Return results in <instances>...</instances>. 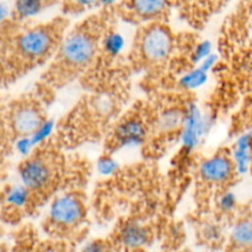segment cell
I'll use <instances>...</instances> for the list:
<instances>
[{"label": "cell", "mask_w": 252, "mask_h": 252, "mask_svg": "<svg viewBox=\"0 0 252 252\" xmlns=\"http://www.w3.org/2000/svg\"><path fill=\"white\" fill-rule=\"evenodd\" d=\"M231 243L241 250L252 249V220L245 219L236 224L231 231Z\"/></svg>", "instance_id": "9a60e30c"}, {"label": "cell", "mask_w": 252, "mask_h": 252, "mask_svg": "<svg viewBox=\"0 0 252 252\" xmlns=\"http://www.w3.org/2000/svg\"><path fill=\"white\" fill-rule=\"evenodd\" d=\"M185 120V110L170 108L164 111L158 118V129L160 132L170 133L176 129H181Z\"/></svg>", "instance_id": "5bb4252c"}, {"label": "cell", "mask_w": 252, "mask_h": 252, "mask_svg": "<svg viewBox=\"0 0 252 252\" xmlns=\"http://www.w3.org/2000/svg\"><path fill=\"white\" fill-rule=\"evenodd\" d=\"M54 128H56V125H54V121L52 120H46L41 125V127L31 134L32 140H33L34 145L38 147V145H42L54 132Z\"/></svg>", "instance_id": "44dd1931"}, {"label": "cell", "mask_w": 252, "mask_h": 252, "mask_svg": "<svg viewBox=\"0 0 252 252\" xmlns=\"http://www.w3.org/2000/svg\"><path fill=\"white\" fill-rule=\"evenodd\" d=\"M236 206V196L233 192H225L219 198V208L224 212H231Z\"/></svg>", "instance_id": "cb8c5ba5"}, {"label": "cell", "mask_w": 252, "mask_h": 252, "mask_svg": "<svg viewBox=\"0 0 252 252\" xmlns=\"http://www.w3.org/2000/svg\"><path fill=\"white\" fill-rule=\"evenodd\" d=\"M147 127L142 120L135 117L127 118L117 126L113 134L117 148H135L143 144L147 137Z\"/></svg>", "instance_id": "9c48e42d"}, {"label": "cell", "mask_w": 252, "mask_h": 252, "mask_svg": "<svg viewBox=\"0 0 252 252\" xmlns=\"http://www.w3.org/2000/svg\"><path fill=\"white\" fill-rule=\"evenodd\" d=\"M46 118L37 106L24 103L11 113V127L19 135H31L41 127Z\"/></svg>", "instance_id": "52a82bcc"}, {"label": "cell", "mask_w": 252, "mask_h": 252, "mask_svg": "<svg viewBox=\"0 0 252 252\" xmlns=\"http://www.w3.org/2000/svg\"><path fill=\"white\" fill-rule=\"evenodd\" d=\"M81 252H106V246L100 241L90 243Z\"/></svg>", "instance_id": "484cf974"}, {"label": "cell", "mask_w": 252, "mask_h": 252, "mask_svg": "<svg viewBox=\"0 0 252 252\" xmlns=\"http://www.w3.org/2000/svg\"><path fill=\"white\" fill-rule=\"evenodd\" d=\"M174 6V0H117L115 4L117 16L142 26L153 22H165Z\"/></svg>", "instance_id": "3957f363"}, {"label": "cell", "mask_w": 252, "mask_h": 252, "mask_svg": "<svg viewBox=\"0 0 252 252\" xmlns=\"http://www.w3.org/2000/svg\"><path fill=\"white\" fill-rule=\"evenodd\" d=\"M207 81H208V73L202 70L199 66H194L193 69H191V70H189L187 73H185L184 75L180 78L179 85L180 88L184 89V90L191 91L202 88Z\"/></svg>", "instance_id": "ac0fdd59"}, {"label": "cell", "mask_w": 252, "mask_h": 252, "mask_svg": "<svg viewBox=\"0 0 252 252\" xmlns=\"http://www.w3.org/2000/svg\"><path fill=\"white\" fill-rule=\"evenodd\" d=\"M217 63H218V56L213 53V54H211L208 58L204 59L202 63H199L198 65H196V66H199L202 70H204L206 73H209V71H211L212 69L217 65Z\"/></svg>", "instance_id": "d4e9b609"}, {"label": "cell", "mask_w": 252, "mask_h": 252, "mask_svg": "<svg viewBox=\"0 0 252 252\" xmlns=\"http://www.w3.org/2000/svg\"><path fill=\"white\" fill-rule=\"evenodd\" d=\"M61 0H14L10 19L17 22H25Z\"/></svg>", "instance_id": "8fae6325"}, {"label": "cell", "mask_w": 252, "mask_h": 252, "mask_svg": "<svg viewBox=\"0 0 252 252\" xmlns=\"http://www.w3.org/2000/svg\"><path fill=\"white\" fill-rule=\"evenodd\" d=\"M175 37L165 22L143 25L137 33V47L143 58L152 63H160L172 53Z\"/></svg>", "instance_id": "7a4b0ae2"}, {"label": "cell", "mask_w": 252, "mask_h": 252, "mask_svg": "<svg viewBox=\"0 0 252 252\" xmlns=\"http://www.w3.org/2000/svg\"><path fill=\"white\" fill-rule=\"evenodd\" d=\"M85 216V208L80 198L74 194H62L51 204L49 219L54 225L71 228L81 223Z\"/></svg>", "instance_id": "8992f818"}, {"label": "cell", "mask_w": 252, "mask_h": 252, "mask_svg": "<svg viewBox=\"0 0 252 252\" xmlns=\"http://www.w3.org/2000/svg\"><path fill=\"white\" fill-rule=\"evenodd\" d=\"M230 158L236 172L246 174L249 171L252 161V134L245 133L238 138Z\"/></svg>", "instance_id": "7c38bea8"}, {"label": "cell", "mask_w": 252, "mask_h": 252, "mask_svg": "<svg viewBox=\"0 0 252 252\" xmlns=\"http://www.w3.org/2000/svg\"><path fill=\"white\" fill-rule=\"evenodd\" d=\"M150 233L148 228L137 221L125 224L120 231V240L127 249H140L149 243Z\"/></svg>", "instance_id": "4fadbf2b"}, {"label": "cell", "mask_w": 252, "mask_h": 252, "mask_svg": "<svg viewBox=\"0 0 252 252\" xmlns=\"http://www.w3.org/2000/svg\"><path fill=\"white\" fill-rule=\"evenodd\" d=\"M118 166H120L118 162L110 155L101 157L97 160V164H96L98 174H101L102 176H112V175H115L118 171Z\"/></svg>", "instance_id": "603a6c76"}, {"label": "cell", "mask_w": 252, "mask_h": 252, "mask_svg": "<svg viewBox=\"0 0 252 252\" xmlns=\"http://www.w3.org/2000/svg\"><path fill=\"white\" fill-rule=\"evenodd\" d=\"M211 54H213V47L209 41H201L196 44L191 54V61L194 65H198L199 63L208 58Z\"/></svg>", "instance_id": "7402d4cb"}, {"label": "cell", "mask_w": 252, "mask_h": 252, "mask_svg": "<svg viewBox=\"0 0 252 252\" xmlns=\"http://www.w3.org/2000/svg\"><path fill=\"white\" fill-rule=\"evenodd\" d=\"M125 38L118 32H116L113 27L106 32L102 41H101V48L103 49V52L107 56L111 57L120 56L123 49H125Z\"/></svg>", "instance_id": "d6986e66"}, {"label": "cell", "mask_w": 252, "mask_h": 252, "mask_svg": "<svg viewBox=\"0 0 252 252\" xmlns=\"http://www.w3.org/2000/svg\"><path fill=\"white\" fill-rule=\"evenodd\" d=\"M32 192L24 185H15L9 187L4 194V201L12 208H24L29 206Z\"/></svg>", "instance_id": "2e32d148"}, {"label": "cell", "mask_w": 252, "mask_h": 252, "mask_svg": "<svg viewBox=\"0 0 252 252\" xmlns=\"http://www.w3.org/2000/svg\"><path fill=\"white\" fill-rule=\"evenodd\" d=\"M107 4V0H61L62 11L66 15H78Z\"/></svg>", "instance_id": "e0dca14e"}, {"label": "cell", "mask_w": 252, "mask_h": 252, "mask_svg": "<svg viewBox=\"0 0 252 252\" xmlns=\"http://www.w3.org/2000/svg\"><path fill=\"white\" fill-rule=\"evenodd\" d=\"M211 128L209 118L194 102L185 108V120L181 128V143L186 152H192L201 144L204 135Z\"/></svg>", "instance_id": "5b68a950"}, {"label": "cell", "mask_w": 252, "mask_h": 252, "mask_svg": "<svg viewBox=\"0 0 252 252\" xmlns=\"http://www.w3.org/2000/svg\"><path fill=\"white\" fill-rule=\"evenodd\" d=\"M14 148L19 155L24 158H30L33 155L36 145L32 140L31 135H19L14 142Z\"/></svg>", "instance_id": "ffe728a7"}, {"label": "cell", "mask_w": 252, "mask_h": 252, "mask_svg": "<svg viewBox=\"0 0 252 252\" xmlns=\"http://www.w3.org/2000/svg\"><path fill=\"white\" fill-rule=\"evenodd\" d=\"M235 167L233 160L226 155H213L204 160L199 166V175L209 184H224L233 176Z\"/></svg>", "instance_id": "ba28073f"}, {"label": "cell", "mask_w": 252, "mask_h": 252, "mask_svg": "<svg viewBox=\"0 0 252 252\" xmlns=\"http://www.w3.org/2000/svg\"><path fill=\"white\" fill-rule=\"evenodd\" d=\"M19 175L21 185L31 192H41L53 184L56 169L49 158L33 154L22 162Z\"/></svg>", "instance_id": "277c9868"}, {"label": "cell", "mask_w": 252, "mask_h": 252, "mask_svg": "<svg viewBox=\"0 0 252 252\" xmlns=\"http://www.w3.org/2000/svg\"><path fill=\"white\" fill-rule=\"evenodd\" d=\"M66 20L57 17L49 22L30 25L17 30L10 37L12 53L26 64L44 61L56 49H59L65 36Z\"/></svg>", "instance_id": "6da1fadb"}, {"label": "cell", "mask_w": 252, "mask_h": 252, "mask_svg": "<svg viewBox=\"0 0 252 252\" xmlns=\"http://www.w3.org/2000/svg\"><path fill=\"white\" fill-rule=\"evenodd\" d=\"M196 0H174L175 6L180 10V12H184L187 7L191 6Z\"/></svg>", "instance_id": "4316f807"}, {"label": "cell", "mask_w": 252, "mask_h": 252, "mask_svg": "<svg viewBox=\"0 0 252 252\" xmlns=\"http://www.w3.org/2000/svg\"><path fill=\"white\" fill-rule=\"evenodd\" d=\"M230 0H196L189 7H187L182 16L196 26L208 21L211 16L220 11Z\"/></svg>", "instance_id": "30bf717a"}]
</instances>
